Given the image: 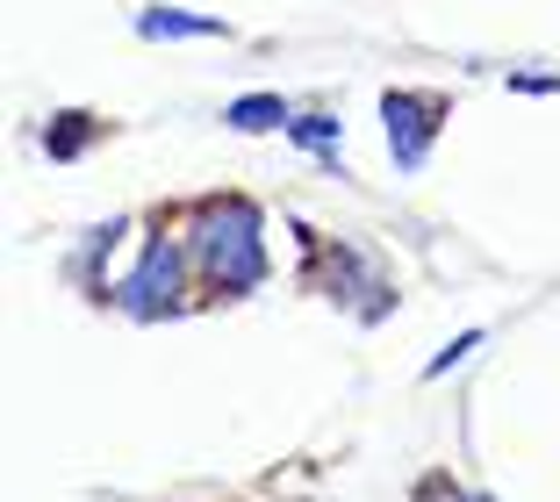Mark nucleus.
<instances>
[{"label":"nucleus","instance_id":"nucleus-1","mask_svg":"<svg viewBox=\"0 0 560 502\" xmlns=\"http://www.w3.org/2000/svg\"><path fill=\"white\" fill-rule=\"evenodd\" d=\"M187 244H195V266L223 294L259 288L266 252H259V209H252V201H209V209L195 215V230H187Z\"/></svg>","mask_w":560,"mask_h":502},{"label":"nucleus","instance_id":"nucleus-2","mask_svg":"<svg viewBox=\"0 0 560 502\" xmlns=\"http://www.w3.org/2000/svg\"><path fill=\"white\" fill-rule=\"evenodd\" d=\"M187 252H195V244H180L173 230H151L144 259H137L130 280L116 288V302L130 308L137 324H151V316H173V308L187 302Z\"/></svg>","mask_w":560,"mask_h":502},{"label":"nucleus","instance_id":"nucleus-3","mask_svg":"<svg viewBox=\"0 0 560 502\" xmlns=\"http://www.w3.org/2000/svg\"><path fill=\"white\" fill-rule=\"evenodd\" d=\"M381 115H388V137H396V165H417L424 144H431V130H439L445 101H417V108H410V94H388Z\"/></svg>","mask_w":560,"mask_h":502},{"label":"nucleus","instance_id":"nucleus-4","mask_svg":"<svg viewBox=\"0 0 560 502\" xmlns=\"http://www.w3.org/2000/svg\"><path fill=\"white\" fill-rule=\"evenodd\" d=\"M137 30L144 36H223V22L215 15H187V8H144Z\"/></svg>","mask_w":560,"mask_h":502},{"label":"nucleus","instance_id":"nucleus-5","mask_svg":"<svg viewBox=\"0 0 560 502\" xmlns=\"http://www.w3.org/2000/svg\"><path fill=\"white\" fill-rule=\"evenodd\" d=\"M280 122H288V101H273V94L231 101V130H280Z\"/></svg>","mask_w":560,"mask_h":502},{"label":"nucleus","instance_id":"nucleus-6","mask_svg":"<svg viewBox=\"0 0 560 502\" xmlns=\"http://www.w3.org/2000/svg\"><path fill=\"white\" fill-rule=\"evenodd\" d=\"M288 130H295V144H310L316 159H330V144H338V122H330V115H295Z\"/></svg>","mask_w":560,"mask_h":502},{"label":"nucleus","instance_id":"nucleus-7","mask_svg":"<svg viewBox=\"0 0 560 502\" xmlns=\"http://www.w3.org/2000/svg\"><path fill=\"white\" fill-rule=\"evenodd\" d=\"M86 137H94V122H50V159H80Z\"/></svg>","mask_w":560,"mask_h":502},{"label":"nucleus","instance_id":"nucleus-8","mask_svg":"<svg viewBox=\"0 0 560 502\" xmlns=\"http://www.w3.org/2000/svg\"><path fill=\"white\" fill-rule=\"evenodd\" d=\"M467 502H495V495H467Z\"/></svg>","mask_w":560,"mask_h":502}]
</instances>
